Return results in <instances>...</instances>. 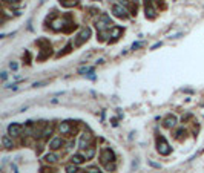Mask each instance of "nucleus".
<instances>
[{"mask_svg": "<svg viewBox=\"0 0 204 173\" xmlns=\"http://www.w3.org/2000/svg\"><path fill=\"white\" fill-rule=\"evenodd\" d=\"M114 23H112V20H111V17L108 16V14H101L100 17H98V20L95 22V26H97V29L101 32V31H108V29H112L114 26H112Z\"/></svg>", "mask_w": 204, "mask_h": 173, "instance_id": "obj_1", "label": "nucleus"}, {"mask_svg": "<svg viewBox=\"0 0 204 173\" xmlns=\"http://www.w3.org/2000/svg\"><path fill=\"white\" fill-rule=\"evenodd\" d=\"M157 150L160 152V155H169L170 152H172V147L169 145V142L166 141L163 136H158L157 138Z\"/></svg>", "mask_w": 204, "mask_h": 173, "instance_id": "obj_2", "label": "nucleus"}, {"mask_svg": "<svg viewBox=\"0 0 204 173\" xmlns=\"http://www.w3.org/2000/svg\"><path fill=\"white\" fill-rule=\"evenodd\" d=\"M89 37H91V28H83L80 32H78V35L75 37V42H74V45L75 46H81L83 43H86L87 40H89Z\"/></svg>", "mask_w": 204, "mask_h": 173, "instance_id": "obj_3", "label": "nucleus"}, {"mask_svg": "<svg viewBox=\"0 0 204 173\" xmlns=\"http://www.w3.org/2000/svg\"><path fill=\"white\" fill-rule=\"evenodd\" d=\"M100 161H101L103 166H108V164L115 161V153H114L111 149H103L101 150V155H100Z\"/></svg>", "mask_w": 204, "mask_h": 173, "instance_id": "obj_4", "label": "nucleus"}, {"mask_svg": "<svg viewBox=\"0 0 204 173\" xmlns=\"http://www.w3.org/2000/svg\"><path fill=\"white\" fill-rule=\"evenodd\" d=\"M112 12H114V16L118 17V19H127V11L123 5H114Z\"/></svg>", "mask_w": 204, "mask_h": 173, "instance_id": "obj_5", "label": "nucleus"}, {"mask_svg": "<svg viewBox=\"0 0 204 173\" xmlns=\"http://www.w3.org/2000/svg\"><path fill=\"white\" fill-rule=\"evenodd\" d=\"M22 130H23L22 124H17V123H12V124L8 126V133L11 136H19L22 133Z\"/></svg>", "mask_w": 204, "mask_h": 173, "instance_id": "obj_6", "label": "nucleus"}, {"mask_svg": "<svg viewBox=\"0 0 204 173\" xmlns=\"http://www.w3.org/2000/svg\"><path fill=\"white\" fill-rule=\"evenodd\" d=\"M121 34H123V28H120V26H114V28L111 29V34H109V37H112V38H109V42L111 43L117 42Z\"/></svg>", "mask_w": 204, "mask_h": 173, "instance_id": "obj_7", "label": "nucleus"}, {"mask_svg": "<svg viewBox=\"0 0 204 173\" xmlns=\"http://www.w3.org/2000/svg\"><path fill=\"white\" fill-rule=\"evenodd\" d=\"M175 124H176V116L175 115H167L163 121V126L166 129H172V127H175Z\"/></svg>", "mask_w": 204, "mask_h": 173, "instance_id": "obj_8", "label": "nucleus"}, {"mask_svg": "<svg viewBox=\"0 0 204 173\" xmlns=\"http://www.w3.org/2000/svg\"><path fill=\"white\" fill-rule=\"evenodd\" d=\"M91 141H92L91 133H83V135H81V138H80V147H81V149L89 147V144H91Z\"/></svg>", "mask_w": 204, "mask_h": 173, "instance_id": "obj_9", "label": "nucleus"}, {"mask_svg": "<svg viewBox=\"0 0 204 173\" xmlns=\"http://www.w3.org/2000/svg\"><path fill=\"white\" fill-rule=\"evenodd\" d=\"M40 51H42V52H40V55L37 57V60H39V61H42V60L48 58V57L51 55V52H52V51H51V46H49V43H48V45H46L45 48H42Z\"/></svg>", "mask_w": 204, "mask_h": 173, "instance_id": "obj_10", "label": "nucleus"}, {"mask_svg": "<svg viewBox=\"0 0 204 173\" xmlns=\"http://www.w3.org/2000/svg\"><path fill=\"white\" fill-rule=\"evenodd\" d=\"M60 132H61V133H65V135L72 133V129H71V121H63V123H60Z\"/></svg>", "mask_w": 204, "mask_h": 173, "instance_id": "obj_11", "label": "nucleus"}, {"mask_svg": "<svg viewBox=\"0 0 204 173\" xmlns=\"http://www.w3.org/2000/svg\"><path fill=\"white\" fill-rule=\"evenodd\" d=\"M84 155H81V153H75V155H72V158H71V161H72V164H77V166H80V164H83L84 163Z\"/></svg>", "mask_w": 204, "mask_h": 173, "instance_id": "obj_12", "label": "nucleus"}, {"mask_svg": "<svg viewBox=\"0 0 204 173\" xmlns=\"http://www.w3.org/2000/svg\"><path fill=\"white\" fill-rule=\"evenodd\" d=\"M155 16H157L155 8L152 6L150 3H147V5H146V17H147V19H155Z\"/></svg>", "mask_w": 204, "mask_h": 173, "instance_id": "obj_13", "label": "nucleus"}, {"mask_svg": "<svg viewBox=\"0 0 204 173\" xmlns=\"http://www.w3.org/2000/svg\"><path fill=\"white\" fill-rule=\"evenodd\" d=\"M2 144H3V147L8 149V150H11L12 147H14V142L11 141V138H9L8 135H3V136H2Z\"/></svg>", "mask_w": 204, "mask_h": 173, "instance_id": "obj_14", "label": "nucleus"}, {"mask_svg": "<svg viewBox=\"0 0 204 173\" xmlns=\"http://www.w3.org/2000/svg\"><path fill=\"white\" fill-rule=\"evenodd\" d=\"M63 145V139L61 138H54L52 141H51V144H49V147L52 149V150H57V149H60Z\"/></svg>", "mask_w": 204, "mask_h": 173, "instance_id": "obj_15", "label": "nucleus"}, {"mask_svg": "<svg viewBox=\"0 0 204 173\" xmlns=\"http://www.w3.org/2000/svg\"><path fill=\"white\" fill-rule=\"evenodd\" d=\"M83 155H84V158H86V159L94 158V155H95V147H92V145L86 147V149H84V152H83Z\"/></svg>", "mask_w": 204, "mask_h": 173, "instance_id": "obj_16", "label": "nucleus"}, {"mask_svg": "<svg viewBox=\"0 0 204 173\" xmlns=\"http://www.w3.org/2000/svg\"><path fill=\"white\" fill-rule=\"evenodd\" d=\"M78 74H81V75L94 74V68H92V66H81V68H78Z\"/></svg>", "mask_w": 204, "mask_h": 173, "instance_id": "obj_17", "label": "nucleus"}, {"mask_svg": "<svg viewBox=\"0 0 204 173\" xmlns=\"http://www.w3.org/2000/svg\"><path fill=\"white\" fill-rule=\"evenodd\" d=\"M57 159H58V155H55V153H48V155H45V161H46V163L52 164V163L57 161Z\"/></svg>", "mask_w": 204, "mask_h": 173, "instance_id": "obj_18", "label": "nucleus"}, {"mask_svg": "<svg viewBox=\"0 0 204 173\" xmlns=\"http://www.w3.org/2000/svg\"><path fill=\"white\" fill-rule=\"evenodd\" d=\"M52 135V126H45V129H43V132H42V136L43 138H48V136H51Z\"/></svg>", "mask_w": 204, "mask_h": 173, "instance_id": "obj_19", "label": "nucleus"}, {"mask_svg": "<svg viewBox=\"0 0 204 173\" xmlns=\"http://www.w3.org/2000/svg\"><path fill=\"white\" fill-rule=\"evenodd\" d=\"M77 2H78V0H60V3L65 8H71L74 5H77Z\"/></svg>", "mask_w": 204, "mask_h": 173, "instance_id": "obj_20", "label": "nucleus"}, {"mask_svg": "<svg viewBox=\"0 0 204 173\" xmlns=\"http://www.w3.org/2000/svg\"><path fill=\"white\" fill-rule=\"evenodd\" d=\"M66 172H68V173H77V172H78L77 164H69V166H66Z\"/></svg>", "mask_w": 204, "mask_h": 173, "instance_id": "obj_21", "label": "nucleus"}, {"mask_svg": "<svg viewBox=\"0 0 204 173\" xmlns=\"http://www.w3.org/2000/svg\"><path fill=\"white\" fill-rule=\"evenodd\" d=\"M49 81H48V80H43V81H35L34 84H32V87H42L43 84H48Z\"/></svg>", "mask_w": 204, "mask_h": 173, "instance_id": "obj_22", "label": "nucleus"}, {"mask_svg": "<svg viewBox=\"0 0 204 173\" xmlns=\"http://www.w3.org/2000/svg\"><path fill=\"white\" fill-rule=\"evenodd\" d=\"M144 45H146L144 42H137V43H134V45H132V49L135 51V49H138V48H143Z\"/></svg>", "mask_w": 204, "mask_h": 173, "instance_id": "obj_23", "label": "nucleus"}, {"mask_svg": "<svg viewBox=\"0 0 204 173\" xmlns=\"http://www.w3.org/2000/svg\"><path fill=\"white\" fill-rule=\"evenodd\" d=\"M69 51H71V45H68V46L65 48V51H61V52H58L57 55H58V57H61V55H65V54H68Z\"/></svg>", "mask_w": 204, "mask_h": 173, "instance_id": "obj_24", "label": "nucleus"}, {"mask_svg": "<svg viewBox=\"0 0 204 173\" xmlns=\"http://www.w3.org/2000/svg\"><path fill=\"white\" fill-rule=\"evenodd\" d=\"M87 173H100V169H98V167H89V169H87Z\"/></svg>", "mask_w": 204, "mask_h": 173, "instance_id": "obj_25", "label": "nucleus"}, {"mask_svg": "<svg viewBox=\"0 0 204 173\" xmlns=\"http://www.w3.org/2000/svg\"><path fill=\"white\" fill-rule=\"evenodd\" d=\"M9 68H11L12 71H17V69H19V64H17V63H14V61H12V63L9 64Z\"/></svg>", "mask_w": 204, "mask_h": 173, "instance_id": "obj_26", "label": "nucleus"}, {"mask_svg": "<svg viewBox=\"0 0 204 173\" xmlns=\"http://www.w3.org/2000/svg\"><path fill=\"white\" fill-rule=\"evenodd\" d=\"M106 169H108V170H114V169H115V164H108Z\"/></svg>", "mask_w": 204, "mask_h": 173, "instance_id": "obj_27", "label": "nucleus"}, {"mask_svg": "<svg viewBox=\"0 0 204 173\" xmlns=\"http://www.w3.org/2000/svg\"><path fill=\"white\" fill-rule=\"evenodd\" d=\"M111 123H112V126H117V124H118V123H117V118H112Z\"/></svg>", "mask_w": 204, "mask_h": 173, "instance_id": "obj_28", "label": "nucleus"}, {"mask_svg": "<svg viewBox=\"0 0 204 173\" xmlns=\"http://www.w3.org/2000/svg\"><path fill=\"white\" fill-rule=\"evenodd\" d=\"M3 2H6V3H17L19 0H3Z\"/></svg>", "mask_w": 204, "mask_h": 173, "instance_id": "obj_29", "label": "nucleus"}, {"mask_svg": "<svg viewBox=\"0 0 204 173\" xmlns=\"http://www.w3.org/2000/svg\"><path fill=\"white\" fill-rule=\"evenodd\" d=\"M6 77H8V74H6V72H2V80H3V81L6 80Z\"/></svg>", "mask_w": 204, "mask_h": 173, "instance_id": "obj_30", "label": "nucleus"}, {"mask_svg": "<svg viewBox=\"0 0 204 173\" xmlns=\"http://www.w3.org/2000/svg\"><path fill=\"white\" fill-rule=\"evenodd\" d=\"M149 164H150V166H152V167H160V166H158V164H155V163H152V161H149Z\"/></svg>", "mask_w": 204, "mask_h": 173, "instance_id": "obj_31", "label": "nucleus"}, {"mask_svg": "<svg viewBox=\"0 0 204 173\" xmlns=\"http://www.w3.org/2000/svg\"><path fill=\"white\" fill-rule=\"evenodd\" d=\"M160 46H161V43H157V45L152 46V49H157V48H160Z\"/></svg>", "mask_w": 204, "mask_h": 173, "instance_id": "obj_32", "label": "nucleus"}, {"mask_svg": "<svg viewBox=\"0 0 204 173\" xmlns=\"http://www.w3.org/2000/svg\"><path fill=\"white\" fill-rule=\"evenodd\" d=\"M77 173H86V172H83V170H78V172H77Z\"/></svg>", "mask_w": 204, "mask_h": 173, "instance_id": "obj_33", "label": "nucleus"}]
</instances>
